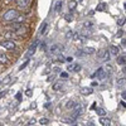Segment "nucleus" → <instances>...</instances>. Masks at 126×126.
<instances>
[{"mask_svg":"<svg viewBox=\"0 0 126 126\" xmlns=\"http://www.w3.org/2000/svg\"><path fill=\"white\" fill-rule=\"evenodd\" d=\"M121 44H122V46L125 47V44H126V40H125V38H124V39L121 40Z\"/></svg>","mask_w":126,"mask_h":126,"instance_id":"obj_42","label":"nucleus"},{"mask_svg":"<svg viewBox=\"0 0 126 126\" xmlns=\"http://www.w3.org/2000/svg\"><path fill=\"white\" fill-rule=\"evenodd\" d=\"M121 105H122V106H124V107H126V103H125V101H124V100L121 101Z\"/></svg>","mask_w":126,"mask_h":126,"instance_id":"obj_43","label":"nucleus"},{"mask_svg":"<svg viewBox=\"0 0 126 126\" xmlns=\"http://www.w3.org/2000/svg\"><path fill=\"white\" fill-rule=\"evenodd\" d=\"M34 124H35V120L33 119V120H30V121L28 122V125H27V126H30V125H34Z\"/></svg>","mask_w":126,"mask_h":126,"instance_id":"obj_38","label":"nucleus"},{"mask_svg":"<svg viewBox=\"0 0 126 126\" xmlns=\"http://www.w3.org/2000/svg\"><path fill=\"white\" fill-rule=\"evenodd\" d=\"M125 85V78H119L117 79V86L119 87H122Z\"/></svg>","mask_w":126,"mask_h":126,"instance_id":"obj_28","label":"nucleus"},{"mask_svg":"<svg viewBox=\"0 0 126 126\" xmlns=\"http://www.w3.org/2000/svg\"><path fill=\"white\" fill-rule=\"evenodd\" d=\"M125 56H119L117 57V63L119 64H121V66H125Z\"/></svg>","mask_w":126,"mask_h":126,"instance_id":"obj_22","label":"nucleus"},{"mask_svg":"<svg viewBox=\"0 0 126 126\" xmlns=\"http://www.w3.org/2000/svg\"><path fill=\"white\" fill-rule=\"evenodd\" d=\"M66 61H67V62H72V61H73V58H72V57H67V58H66Z\"/></svg>","mask_w":126,"mask_h":126,"instance_id":"obj_39","label":"nucleus"},{"mask_svg":"<svg viewBox=\"0 0 126 126\" xmlns=\"http://www.w3.org/2000/svg\"><path fill=\"white\" fill-rule=\"evenodd\" d=\"M64 50V47L61 46V44H53L49 48V53L50 54H54V56H61V53Z\"/></svg>","mask_w":126,"mask_h":126,"instance_id":"obj_3","label":"nucleus"},{"mask_svg":"<svg viewBox=\"0 0 126 126\" xmlns=\"http://www.w3.org/2000/svg\"><path fill=\"white\" fill-rule=\"evenodd\" d=\"M77 105H78V103H77V101H76V100L71 98V100H68V101H67V103H66V106H64V107H66V110H73V109H75V107L77 106Z\"/></svg>","mask_w":126,"mask_h":126,"instance_id":"obj_9","label":"nucleus"},{"mask_svg":"<svg viewBox=\"0 0 126 126\" xmlns=\"http://www.w3.org/2000/svg\"><path fill=\"white\" fill-rule=\"evenodd\" d=\"M94 107H96V103H94V102H93V103L91 105V110H94Z\"/></svg>","mask_w":126,"mask_h":126,"instance_id":"obj_40","label":"nucleus"},{"mask_svg":"<svg viewBox=\"0 0 126 126\" xmlns=\"http://www.w3.org/2000/svg\"><path fill=\"white\" fill-rule=\"evenodd\" d=\"M4 94H5V91H3V92H0V97H3Z\"/></svg>","mask_w":126,"mask_h":126,"instance_id":"obj_44","label":"nucleus"},{"mask_svg":"<svg viewBox=\"0 0 126 126\" xmlns=\"http://www.w3.org/2000/svg\"><path fill=\"white\" fill-rule=\"evenodd\" d=\"M47 27H48V23H47V22H44L43 24H42V27H40L39 34H44V33H46V30H47Z\"/></svg>","mask_w":126,"mask_h":126,"instance_id":"obj_19","label":"nucleus"},{"mask_svg":"<svg viewBox=\"0 0 126 126\" xmlns=\"http://www.w3.org/2000/svg\"><path fill=\"white\" fill-rule=\"evenodd\" d=\"M100 124H101L102 126H111V119L103 116V117L100 119Z\"/></svg>","mask_w":126,"mask_h":126,"instance_id":"obj_11","label":"nucleus"},{"mask_svg":"<svg viewBox=\"0 0 126 126\" xmlns=\"http://www.w3.org/2000/svg\"><path fill=\"white\" fill-rule=\"evenodd\" d=\"M117 24H119L120 27L125 25V18H120V19H117Z\"/></svg>","mask_w":126,"mask_h":126,"instance_id":"obj_30","label":"nucleus"},{"mask_svg":"<svg viewBox=\"0 0 126 126\" xmlns=\"http://www.w3.org/2000/svg\"><path fill=\"white\" fill-rule=\"evenodd\" d=\"M39 122H40L42 125H48V124H49V120L44 117V119H40V120H39Z\"/></svg>","mask_w":126,"mask_h":126,"instance_id":"obj_31","label":"nucleus"},{"mask_svg":"<svg viewBox=\"0 0 126 126\" xmlns=\"http://www.w3.org/2000/svg\"><path fill=\"white\" fill-rule=\"evenodd\" d=\"M54 10H56V12H57V13H59V12H61V10H62V1H61V0H58V1L56 3V6H54Z\"/></svg>","mask_w":126,"mask_h":126,"instance_id":"obj_21","label":"nucleus"},{"mask_svg":"<svg viewBox=\"0 0 126 126\" xmlns=\"http://www.w3.org/2000/svg\"><path fill=\"white\" fill-rule=\"evenodd\" d=\"M110 54H113V56H119V48L116 46H111L110 47Z\"/></svg>","mask_w":126,"mask_h":126,"instance_id":"obj_17","label":"nucleus"},{"mask_svg":"<svg viewBox=\"0 0 126 126\" xmlns=\"http://www.w3.org/2000/svg\"><path fill=\"white\" fill-rule=\"evenodd\" d=\"M76 120H73L72 117H66V119H63L62 120V122H64V124H73Z\"/></svg>","mask_w":126,"mask_h":126,"instance_id":"obj_26","label":"nucleus"},{"mask_svg":"<svg viewBox=\"0 0 126 126\" xmlns=\"http://www.w3.org/2000/svg\"><path fill=\"white\" fill-rule=\"evenodd\" d=\"M5 38H18L15 33H13V32H8V33H5Z\"/></svg>","mask_w":126,"mask_h":126,"instance_id":"obj_25","label":"nucleus"},{"mask_svg":"<svg viewBox=\"0 0 126 126\" xmlns=\"http://www.w3.org/2000/svg\"><path fill=\"white\" fill-rule=\"evenodd\" d=\"M106 76H107V73L105 72V68L103 67H100L94 73H92L91 75V78L93 79V78H96V77H98V79H105L106 78Z\"/></svg>","mask_w":126,"mask_h":126,"instance_id":"obj_4","label":"nucleus"},{"mask_svg":"<svg viewBox=\"0 0 126 126\" xmlns=\"http://www.w3.org/2000/svg\"><path fill=\"white\" fill-rule=\"evenodd\" d=\"M68 71H71V72H79L81 71V66L78 64V63H75V64H72V66L68 67Z\"/></svg>","mask_w":126,"mask_h":126,"instance_id":"obj_13","label":"nucleus"},{"mask_svg":"<svg viewBox=\"0 0 126 126\" xmlns=\"http://www.w3.org/2000/svg\"><path fill=\"white\" fill-rule=\"evenodd\" d=\"M92 92H93V88H91V87H83V88H81V93L85 94V96H88V94H91Z\"/></svg>","mask_w":126,"mask_h":126,"instance_id":"obj_14","label":"nucleus"},{"mask_svg":"<svg viewBox=\"0 0 126 126\" xmlns=\"http://www.w3.org/2000/svg\"><path fill=\"white\" fill-rule=\"evenodd\" d=\"M94 110H96L97 115H98V116H101V117H103L105 115H106V110H105V109H102V107H98V109H94Z\"/></svg>","mask_w":126,"mask_h":126,"instance_id":"obj_18","label":"nucleus"},{"mask_svg":"<svg viewBox=\"0 0 126 126\" xmlns=\"http://www.w3.org/2000/svg\"><path fill=\"white\" fill-rule=\"evenodd\" d=\"M6 28L8 29H10V30H14V32H16V30H19V29H22V28H24V25L22 24V23H12V24H9V25H6Z\"/></svg>","mask_w":126,"mask_h":126,"instance_id":"obj_7","label":"nucleus"},{"mask_svg":"<svg viewBox=\"0 0 126 126\" xmlns=\"http://www.w3.org/2000/svg\"><path fill=\"white\" fill-rule=\"evenodd\" d=\"M82 112H83V106L82 105H77V106L73 109V113H72V119L73 120H77V117H79L81 115H82Z\"/></svg>","mask_w":126,"mask_h":126,"instance_id":"obj_5","label":"nucleus"},{"mask_svg":"<svg viewBox=\"0 0 126 126\" xmlns=\"http://www.w3.org/2000/svg\"><path fill=\"white\" fill-rule=\"evenodd\" d=\"M63 87V82H56V83H53V86H52V88H53V91H61Z\"/></svg>","mask_w":126,"mask_h":126,"instance_id":"obj_15","label":"nucleus"},{"mask_svg":"<svg viewBox=\"0 0 126 126\" xmlns=\"http://www.w3.org/2000/svg\"><path fill=\"white\" fill-rule=\"evenodd\" d=\"M37 47H38V39H35V40H34V43L29 47V49H28V52H27L25 57H30V56H33V54L35 53V50H37Z\"/></svg>","mask_w":126,"mask_h":126,"instance_id":"obj_6","label":"nucleus"},{"mask_svg":"<svg viewBox=\"0 0 126 126\" xmlns=\"http://www.w3.org/2000/svg\"><path fill=\"white\" fill-rule=\"evenodd\" d=\"M76 6H77V3H76V1H69V3H68V8H69L71 12H73V10L76 9Z\"/></svg>","mask_w":126,"mask_h":126,"instance_id":"obj_23","label":"nucleus"},{"mask_svg":"<svg viewBox=\"0 0 126 126\" xmlns=\"http://www.w3.org/2000/svg\"><path fill=\"white\" fill-rule=\"evenodd\" d=\"M25 94H27V96H32V94H33V91H32V90H28V91L25 92Z\"/></svg>","mask_w":126,"mask_h":126,"instance_id":"obj_37","label":"nucleus"},{"mask_svg":"<svg viewBox=\"0 0 126 126\" xmlns=\"http://www.w3.org/2000/svg\"><path fill=\"white\" fill-rule=\"evenodd\" d=\"M94 27L93 22H85L83 23V29H87V30H92Z\"/></svg>","mask_w":126,"mask_h":126,"instance_id":"obj_16","label":"nucleus"},{"mask_svg":"<svg viewBox=\"0 0 126 126\" xmlns=\"http://www.w3.org/2000/svg\"><path fill=\"white\" fill-rule=\"evenodd\" d=\"M28 64H29V59H27V61L23 63V64H20V67H19V71H23V69H24V68H25Z\"/></svg>","mask_w":126,"mask_h":126,"instance_id":"obj_27","label":"nucleus"},{"mask_svg":"<svg viewBox=\"0 0 126 126\" xmlns=\"http://www.w3.org/2000/svg\"><path fill=\"white\" fill-rule=\"evenodd\" d=\"M18 16H19L18 10H15V9H9L8 12H5V13L3 14V20H4V22H15Z\"/></svg>","mask_w":126,"mask_h":126,"instance_id":"obj_1","label":"nucleus"},{"mask_svg":"<svg viewBox=\"0 0 126 126\" xmlns=\"http://www.w3.org/2000/svg\"><path fill=\"white\" fill-rule=\"evenodd\" d=\"M81 50H82L83 56H90V54H93L94 52H96V49L92 48V47H85V48H82Z\"/></svg>","mask_w":126,"mask_h":126,"instance_id":"obj_10","label":"nucleus"},{"mask_svg":"<svg viewBox=\"0 0 126 126\" xmlns=\"http://www.w3.org/2000/svg\"><path fill=\"white\" fill-rule=\"evenodd\" d=\"M6 62H8L6 54H4L3 52H0V63H6Z\"/></svg>","mask_w":126,"mask_h":126,"instance_id":"obj_20","label":"nucleus"},{"mask_svg":"<svg viewBox=\"0 0 126 126\" xmlns=\"http://www.w3.org/2000/svg\"><path fill=\"white\" fill-rule=\"evenodd\" d=\"M22 97H23V94H22V92H18V93L15 94V98H16L18 101H20V100H22Z\"/></svg>","mask_w":126,"mask_h":126,"instance_id":"obj_35","label":"nucleus"},{"mask_svg":"<svg viewBox=\"0 0 126 126\" xmlns=\"http://www.w3.org/2000/svg\"><path fill=\"white\" fill-rule=\"evenodd\" d=\"M110 57H111V54H110L109 49H105V50H102V57H101V59H102L103 62H107V61H110Z\"/></svg>","mask_w":126,"mask_h":126,"instance_id":"obj_12","label":"nucleus"},{"mask_svg":"<svg viewBox=\"0 0 126 126\" xmlns=\"http://www.w3.org/2000/svg\"><path fill=\"white\" fill-rule=\"evenodd\" d=\"M105 9H106V4H105V3H100L98 5H97V12H102V10H105Z\"/></svg>","mask_w":126,"mask_h":126,"instance_id":"obj_24","label":"nucleus"},{"mask_svg":"<svg viewBox=\"0 0 126 126\" xmlns=\"http://www.w3.org/2000/svg\"><path fill=\"white\" fill-rule=\"evenodd\" d=\"M30 4V0H16V5L20 9H27Z\"/></svg>","mask_w":126,"mask_h":126,"instance_id":"obj_8","label":"nucleus"},{"mask_svg":"<svg viewBox=\"0 0 126 126\" xmlns=\"http://www.w3.org/2000/svg\"><path fill=\"white\" fill-rule=\"evenodd\" d=\"M79 38V33H77V32H73V35H72V39L73 40H77Z\"/></svg>","mask_w":126,"mask_h":126,"instance_id":"obj_32","label":"nucleus"},{"mask_svg":"<svg viewBox=\"0 0 126 126\" xmlns=\"http://www.w3.org/2000/svg\"><path fill=\"white\" fill-rule=\"evenodd\" d=\"M72 35H73V30H69L66 33V38L67 39H72Z\"/></svg>","mask_w":126,"mask_h":126,"instance_id":"obj_33","label":"nucleus"},{"mask_svg":"<svg viewBox=\"0 0 126 126\" xmlns=\"http://www.w3.org/2000/svg\"><path fill=\"white\" fill-rule=\"evenodd\" d=\"M0 46H1L3 48H5L6 50H14V49H16V44L14 43L13 40H9V39L1 40V42H0Z\"/></svg>","mask_w":126,"mask_h":126,"instance_id":"obj_2","label":"nucleus"},{"mask_svg":"<svg viewBox=\"0 0 126 126\" xmlns=\"http://www.w3.org/2000/svg\"><path fill=\"white\" fill-rule=\"evenodd\" d=\"M61 78H68V73L67 72H61Z\"/></svg>","mask_w":126,"mask_h":126,"instance_id":"obj_34","label":"nucleus"},{"mask_svg":"<svg viewBox=\"0 0 126 126\" xmlns=\"http://www.w3.org/2000/svg\"><path fill=\"white\" fill-rule=\"evenodd\" d=\"M40 47H42V50H46V49H47V44L44 43V42L42 43V46H40Z\"/></svg>","mask_w":126,"mask_h":126,"instance_id":"obj_36","label":"nucleus"},{"mask_svg":"<svg viewBox=\"0 0 126 126\" xmlns=\"http://www.w3.org/2000/svg\"><path fill=\"white\" fill-rule=\"evenodd\" d=\"M64 19H66V22H72V20H73V16H72V14H66L64 15Z\"/></svg>","mask_w":126,"mask_h":126,"instance_id":"obj_29","label":"nucleus"},{"mask_svg":"<svg viewBox=\"0 0 126 126\" xmlns=\"http://www.w3.org/2000/svg\"><path fill=\"white\" fill-rule=\"evenodd\" d=\"M9 81H10V76H9V77H6V79H5V81H4L3 83H8Z\"/></svg>","mask_w":126,"mask_h":126,"instance_id":"obj_41","label":"nucleus"}]
</instances>
